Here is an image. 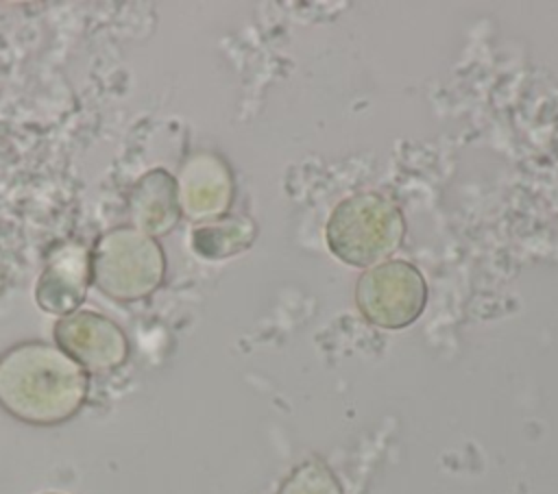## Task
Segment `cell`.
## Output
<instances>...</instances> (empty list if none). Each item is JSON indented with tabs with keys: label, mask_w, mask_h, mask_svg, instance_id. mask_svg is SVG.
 <instances>
[{
	"label": "cell",
	"mask_w": 558,
	"mask_h": 494,
	"mask_svg": "<svg viewBox=\"0 0 558 494\" xmlns=\"http://www.w3.org/2000/svg\"><path fill=\"white\" fill-rule=\"evenodd\" d=\"M427 285L416 265L390 259L362 272L355 283V305L375 326H410L425 309Z\"/></svg>",
	"instance_id": "4"
},
{
	"label": "cell",
	"mask_w": 558,
	"mask_h": 494,
	"mask_svg": "<svg viewBox=\"0 0 558 494\" xmlns=\"http://www.w3.org/2000/svg\"><path fill=\"white\" fill-rule=\"evenodd\" d=\"M44 494H61V492H44Z\"/></svg>",
	"instance_id": "11"
},
{
	"label": "cell",
	"mask_w": 558,
	"mask_h": 494,
	"mask_svg": "<svg viewBox=\"0 0 558 494\" xmlns=\"http://www.w3.org/2000/svg\"><path fill=\"white\" fill-rule=\"evenodd\" d=\"M181 215L177 178L163 170H148L129 194V218L135 229L150 237L170 233Z\"/></svg>",
	"instance_id": "8"
},
{
	"label": "cell",
	"mask_w": 558,
	"mask_h": 494,
	"mask_svg": "<svg viewBox=\"0 0 558 494\" xmlns=\"http://www.w3.org/2000/svg\"><path fill=\"white\" fill-rule=\"evenodd\" d=\"M57 346L85 372H111L129 359L126 333L107 316L76 309L54 324Z\"/></svg>",
	"instance_id": "5"
},
{
	"label": "cell",
	"mask_w": 558,
	"mask_h": 494,
	"mask_svg": "<svg viewBox=\"0 0 558 494\" xmlns=\"http://www.w3.org/2000/svg\"><path fill=\"white\" fill-rule=\"evenodd\" d=\"M405 222L381 194L360 192L333 207L325 237L331 255L355 268L384 263L401 246Z\"/></svg>",
	"instance_id": "2"
},
{
	"label": "cell",
	"mask_w": 558,
	"mask_h": 494,
	"mask_svg": "<svg viewBox=\"0 0 558 494\" xmlns=\"http://www.w3.org/2000/svg\"><path fill=\"white\" fill-rule=\"evenodd\" d=\"M89 396L87 372L57 344L26 339L0 353V407L31 427L74 418Z\"/></svg>",
	"instance_id": "1"
},
{
	"label": "cell",
	"mask_w": 558,
	"mask_h": 494,
	"mask_svg": "<svg viewBox=\"0 0 558 494\" xmlns=\"http://www.w3.org/2000/svg\"><path fill=\"white\" fill-rule=\"evenodd\" d=\"M92 283V252L81 242L57 244L35 285V300L46 313L76 311Z\"/></svg>",
	"instance_id": "7"
},
{
	"label": "cell",
	"mask_w": 558,
	"mask_h": 494,
	"mask_svg": "<svg viewBox=\"0 0 558 494\" xmlns=\"http://www.w3.org/2000/svg\"><path fill=\"white\" fill-rule=\"evenodd\" d=\"M279 494H340L333 474L318 461L299 466Z\"/></svg>",
	"instance_id": "10"
},
{
	"label": "cell",
	"mask_w": 558,
	"mask_h": 494,
	"mask_svg": "<svg viewBox=\"0 0 558 494\" xmlns=\"http://www.w3.org/2000/svg\"><path fill=\"white\" fill-rule=\"evenodd\" d=\"M181 213L194 222H211L227 213L233 200V176L222 157L209 150L194 152L177 178Z\"/></svg>",
	"instance_id": "6"
},
{
	"label": "cell",
	"mask_w": 558,
	"mask_h": 494,
	"mask_svg": "<svg viewBox=\"0 0 558 494\" xmlns=\"http://www.w3.org/2000/svg\"><path fill=\"white\" fill-rule=\"evenodd\" d=\"M255 222L246 215H222L192 231V248L205 259H225L246 250L255 242Z\"/></svg>",
	"instance_id": "9"
},
{
	"label": "cell",
	"mask_w": 558,
	"mask_h": 494,
	"mask_svg": "<svg viewBox=\"0 0 558 494\" xmlns=\"http://www.w3.org/2000/svg\"><path fill=\"white\" fill-rule=\"evenodd\" d=\"M92 252V281L109 298L135 302L161 287L166 255L161 244L135 226L102 233Z\"/></svg>",
	"instance_id": "3"
}]
</instances>
